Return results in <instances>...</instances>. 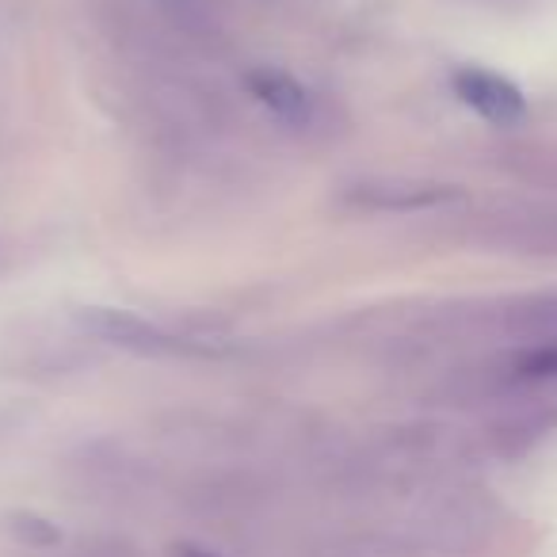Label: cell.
Returning a JSON list of instances; mask_svg holds the SVG:
<instances>
[{
	"instance_id": "6da1fadb",
	"label": "cell",
	"mask_w": 557,
	"mask_h": 557,
	"mask_svg": "<svg viewBox=\"0 0 557 557\" xmlns=\"http://www.w3.org/2000/svg\"><path fill=\"white\" fill-rule=\"evenodd\" d=\"M455 96L470 111H478L493 126H519L527 119V100L508 77L488 70H458L455 73Z\"/></svg>"
},
{
	"instance_id": "7a4b0ae2",
	"label": "cell",
	"mask_w": 557,
	"mask_h": 557,
	"mask_svg": "<svg viewBox=\"0 0 557 557\" xmlns=\"http://www.w3.org/2000/svg\"><path fill=\"white\" fill-rule=\"evenodd\" d=\"M81 325L88 333H96L100 341L119 344V348L141 351V356H176V351H191V344L176 341L164 329L149 325L138 313H123V310H85L81 313Z\"/></svg>"
},
{
	"instance_id": "3957f363",
	"label": "cell",
	"mask_w": 557,
	"mask_h": 557,
	"mask_svg": "<svg viewBox=\"0 0 557 557\" xmlns=\"http://www.w3.org/2000/svg\"><path fill=\"white\" fill-rule=\"evenodd\" d=\"M450 199H458V187L435 184V180L386 176V180H359V184L348 187V202L367 210H428V207H443Z\"/></svg>"
},
{
	"instance_id": "277c9868",
	"label": "cell",
	"mask_w": 557,
	"mask_h": 557,
	"mask_svg": "<svg viewBox=\"0 0 557 557\" xmlns=\"http://www.w3.org/2000/svg\"><path fill=\"white\" fill-rule=\"evenodd\" d=\"M248 88H252V96L263 103V108L271 111V115H278L283 123H310L313 115V96L306 92L298 81L283 77V73H252L248 77Z\"/></svg>"
},
{
	"instance_id": "5b68a950",
	"label": "cell",
	"mask_w": 557,
	"mask_h": 557,
	"mask_svg": "<svg viewBox=\"0 0 557 557\" xmlns=\"http://www.w3.org/2000/svg\"><path fill=\"white\" fill-rule=\"evenodd\" d=\"M12 531L20 534L24 542H54L58 531L39 516H12Z\"/></svg>"
},
{
	"instance_id": "8992f818",
	"label": "cell",
	"mask_w": 557,
	"mask_h": 557,
	"mask_svg": "<svg viewBox=\"0 0 557 557\" xmlns=\"http://www.w3.org/2000/svg\"><path fill=\"white\" fill-rule=\"evenodd\" d=\"M180 557H210V554H202V549H180Z\"/></svg>"
},
{
	"instance_id": "52a82bcc",
	"label": "cell",
	"mask_w": 557,
	"mask_h": 557,
	"mask_svg": "<svg viewBox=\"0 0 557 557\" xmlns=\"http://www.w3.org/2000/svg\"><path fill=\"white\" fill-rule=\"evenodd\" d=\"M161 4H191V0H161Z\"/></svg>"
}]
</instances>
